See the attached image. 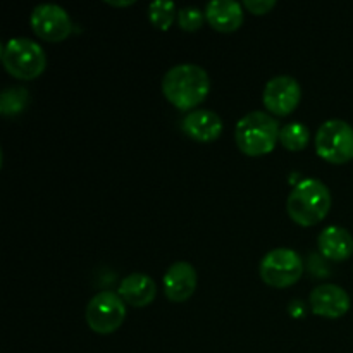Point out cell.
<instances>
[{"label": "cell", "mask_w": 353, "mask_h": 353, "mask_svg": "<svg viewBox=\"0 0 353 353\" xmlns=\"http://www.w3.org/2000/svg\"><path fill=\"white\" fill-rule=\"evenodd\" d=\"M279 123L262 110L247 114L236 124L234 140L245 155L261 157L274 150L279 140Z\"/></svg>", "instance_id": "3"}, {"label": "cell", "mask_w": 353, "mask_h": 353, "mask_svg": "<svg viewBox=\"0 0 353 353\" xmlns=\"http://www.w3.org/2000/svg\"><path fill=\"white\" fill-rule=\"evenodd\" d=\"M28 102V93L23 88H10L2 93V100H0V110L3 116H14V114L21 112Z\"/></svg>", "instance_id": "18"}, {"label": "cell", "mask_w": 353, "mask_h": 353, "mask_svg": "<svg viewBox=\"0 0 353 353\" xmlns=\"http://www.w3.org/2000/svg\"><path fill=\"white\" fill-rule=\"evenodd\" d=\"M264 105L276 116H288L299 107L302 88L292 76H276L264 88Z\"/></svg>", "instance_id": "9"}, {"label": "cell", "mask_w": 353, "mask_h": 353, "mask_svg": "<svg viewBox=\"0 0 353 353\" xmlns=\"http://www.w3.org/2000/svg\"><path fill=\"white\" fill-rule=\"evenodd\" d=\"M303 272L302 257L290 248L271 250L261 262V278L274 288H288L295 285Z\"/></svg>", "instance_id": "6"}, {"label": "cell", "mask_w": 353, "mask_h": 353, "mask_svg": "<svg viewBox=\"0 0 353 353\" xmlns=\"http://www.w3.org/2000/svg\"><path fill=\"white\" fill-rule=\"evenodd\" d=\"M209 92V74L196 64L174 65L162 78V93L179 110H190L200 105Z\"/></svg>", "instance_id": "1"}, {"label": "cell", "mask_w": 353, "mask_h": 353, "mask_svg": "<svg viewBox=\"0 0 353 353\" xmlns=\"http://www.w3.org/2000/svg\"><path fill=\"white\" fill-rule=\"evenodd\" d=\"M310 133L307 126L300 123H290L279 131V141L290 152H300L309 145Z\"/></svg>", "instance_id": "16"}, {"label": "cell", "mask_w": 353, "mask_h": 353, "mask_svg": "<svg viewBox=\"0 0 353 353\" xmlns=\"http://www.w3.org/2000/svg\"><path fill=\"white\" fill-rule=\"evenodd\" d=\"M183 131L188 134L192 140L209 143L219 138L223 133V119L216 112L207 109L193 110L183 119Z\"/></svg>", "instance_id": "12"}, {"label": "cell", "mask_w": 353, "mask_h": 353, "mask_svg": "<svg viewBox=\"0 0 353 353\" xmlns=\"http://www.w3.org/2000/svg\"><path fill=\"white\" fill-rule=\"evenodd\" d=\"M286 210L299 226H316L331 210L330 188L316 178L302 179L290 193Z\"/></svg>", "instance_id": "2"}, {"label": "cell", "mask_w": 353, "mask_h": 353, "mask_svg": "<svg viewBox=\"0 0 353 353\" xmlns=\"http://www.w3.org/2000/svg\"><path fill=\"white\" fill-rule=\"evenodd\" d=\"M316 152L331 164H345L353 159V128L341 119H330L317 130Z\"/></svg>", "instance_id": "5"}, {"label": "cell", "mask_w": 353, "mask_h": 353, "mask_svg": "<svg viewBox=\"0 0 353 353\" xmlns=\"http://www.w3.org/2000/svg\"><path fill=\"white\" fill-rule=\"evenodd\" d=\"M321 254L333 262H343L353 254V238L350 231L340 226H330L321 231L319 240Z\"/></svg>", "instance_id": "15"}, {"label": "cell", "mask_w": 353, "mask_h": 353, "mask_svg": "<svg viewBox=\"0 0 353 353\" xmlns=\"http://www.w3.org/2000/svg\"><path fill=\"white\" fill-rule=\"evenodd\" d=\"M176 14L178 12H176L174 2H169V0H155L148 6V17L157 30H169Z\"/></svg>", "instance_id": "17"}, {"label": "cell", "mask_w": 353, "mask_h": 353, "mask_svg": "<svg viewBox=\"0 0 353 353\" xmlns=\"http://www.w3.org/2000/svg\"><path fill=\"white\" fill-rule=\"evenodd\" d=\"M205 17L216 31L233 33L243 24V7L233 0H212L207 3Z\"/></svg>", "instance_id": "13"}, {"label": "cell", "mask_w": 353, "mask_h": 353, "mask_svg": "<svg viewBox=\"0 0 353 353\" xmlns=\"http://www.w3.org/2000/svg\"><path fill=\"white\" fill-rule=\"evenodd\" d=\"M350 295L336 285H321L310 293V307L316 316L340 319L350 310Z\"/></svg>", "instance_id": "10"}, {"label": "cell", "mask_w": 353, "mask_h": 353, "mask_svg": "<svg viewBox=\"0 0 353 353\" xmlns=\"http://www.w3.org/2000/svg\"><path fill=\"white\" fill-rule=\"evenodd\" d=\"M178 24L183 31H196L203 24V14L196 7H185L178 12Z\"/></svg>", "instance_id": "19"}, {"label": "cell", "mask_w": 353, "mask_h": 353, "mask_svg": "<svg viewBox=\"0 0 353 353\" xmlns=\"http://www.w3.org/2000/svg\"><path fill=\"white\" fill-rule=\"evenodd\" d=\"M2 62L10 76L23 81L38 78L47 68L45 52L30 38H12L2 48Z\"/></svg>", "instance_id": "4"}, {"label": "cell", "mask_w": 353, "mask_h": 353, "mask_svg": "<svg viewBox=\"0 0 353 353\" xmlns=\"http://www.w3.org/2000/svg\"><path fill=\"white\" fill-rule=\"evenodd\" d=\"M243 6L250 10L255 16H261V14H268L272 7L276 6V0H245Z\"/></svg>", "instance_id": "20"}, {"label": "cell", "mask_w": 353, "mask_h": 353, "mask_svg": "<svg viewBox=\"0 0 353 353\" xmlns=\"http://www.w3.org/2000/svg\"><path fill=\"white\" fill-rule=\"evenodd\" d=\"M109 6H114V7H126V6H131L133 3V0H128V2H116V0H105Z\"/></svg>", "instance_id": "21"}, {"label": "cell", "mask_w": 353, "mask_h": 353, "mask_svg": "<svg viewBox=\"0 0 353 353\" xmlns=\"http://www.w3.org/2000/svg\"><path fill=\"white\" fill-rule=\"evenodd\" d=\"M126 319V305L117 293L100 292L86 305V323L99 334H110Z\"/></svg>", "instance_id": "7"}, {"label": "cell", "mask_w": 353, "mask_h": 353, "mask_svg": "<svg viewBox=\"0 0 353 353\" xmlns=\"http://www.w3.org/2000/svg\"><path fill=\"white\" fill-rule=\"evenodd\" d=\"M196 290V271L188 262H174L164 276V293L171 302L183 303Z\"/></svg>", "instance_id": "11"}, {"label": "cell", "mask_w": 353, "mask_h": 353, "mask_svg": "<svg viewBox=\"0 0 353 353\" xmlns=\"http://www.w3.org/2000/svg\"><path fill=\"white\" fill-rule=\"evenodd\" d=\"M157 286L150 276L143 272H133L126 276L119 285V296L131 307H147L154 302Z\"/></svg>", "instance_id": "14"}, {"label": "cell", "mask_w": 353, "mask_h": 353, "mask_svg": "<svg viewBox=\"0 0 353 353\" xmlns=\"http://www.w3.org/2000/svg\"><path fill=\"white\" fill-rule=\"evenodd\" d=\"M30 23L41 40L52 41V43L65 40L72 30L69 14L55 3H41L34 7Z\"/></svg>", "instance_id": "8"}]
</instances>
